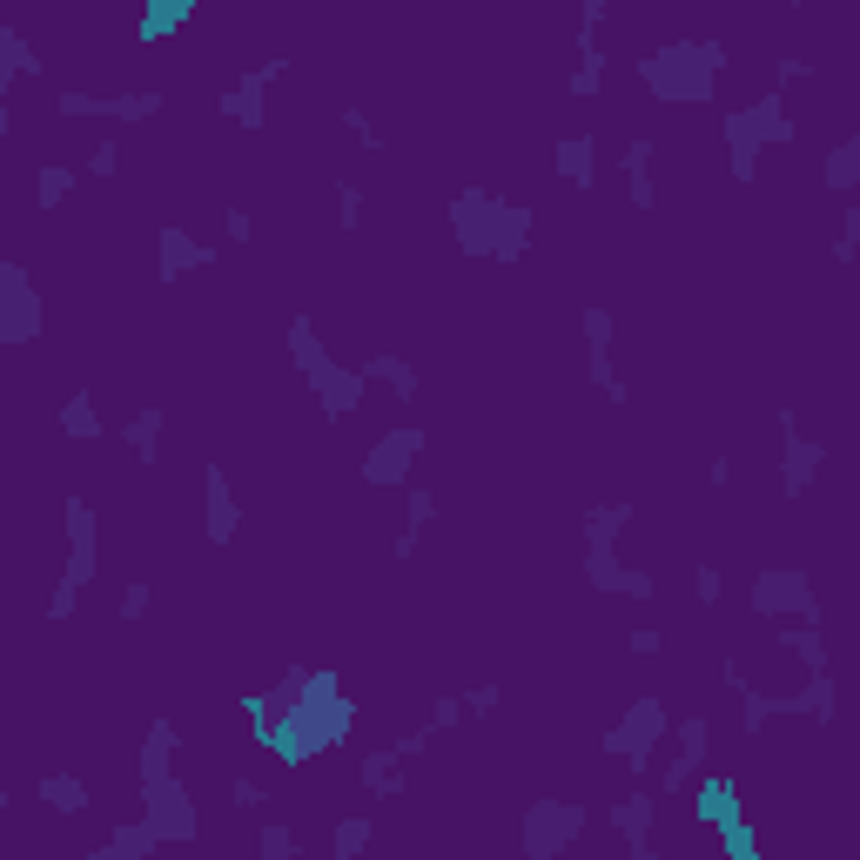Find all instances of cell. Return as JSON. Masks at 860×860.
I'll use <instances>...</instances> for the list:
<instances>
[{"mask_svg": "<svg viewBox=\"0 0 860 860\" xmlns=\"http://www.w3.org/2000/svg\"><path fill=\"white\" fill-rule=\"evenodd\" d=\"M692 585H699V606H713V599H720V565H699Z\"/></svg>", "mask_w": 860, "mask_h": 860, "instance_id": "33", "label": "cell"}, {"mask_svg": "<svg viewBox=\"0 0 860 860\" xmlns=\"http://www.w3.org/2000/svg\"><path fill=\"white\" fill-rule=\"evenodd\" d=\"M122 169V148L115 142H94V155H88V176H115Z\"/></svg>", "mask_w": 860, "mask_h": 860, "instance_id": "31", "label": "cell"}, {"mask_svg": "<svg viewBox=\"0 0 860 860\" xmlns=\"http://www.w3.org/2000/svg\"><path fill=\"white\" fill-rule=\"evenodd\" d=\"M41 800L54 806V814H88V787L75 773H41Z\"/></svg>", "mask_w": 860, "mask_h": 860, "instance_id": "17", "label": "cell"}, {"mask_svg": "<svg viewBox=\"0 0 860 860\" xmlns=\"http://www.w3.org/2000/svg\"><path fill=\"white\" fill-rule=\"evenodd\" d=\"M262 853H296V834L290 827H262Z\"/></svg>", "mask_w": 860, "mask_h": 860, "instance_id": "34", "label": "cell"}, {"mask_svg": "<svg viewBox=\"0 0 860 860\" xmlns=\"http://www.w3.org/2000/svg\"><path fill=\"white\" fill-rule=\"evenodd\" d=\"M122 438H128L135 464H161V410H155V404H148V410H135Z\"/></svg>", "mask_w": 860, "mask_h": 860, "instance_id": "13", "label": "cell"}, {"mask_svg": "<svg viewBox=\"0 0 860 860\" xmlns=\"http://www.w3.org/2000/svg\"><path fill=\"white\" fill-rule=\"evenodd\" d=\"M142 612H148V585H128L122 591V619H142Z\"/></svg>", "mask_w": 860, "mask_h": 860, "instance_id": "35", "label": "cell"}, {"mask_svg": "<svg viewBox=\"0 0 860 860\" xmlns=\"http://www.w3.org/2000/svg\"><path fill=\"white\" fill-rule=\"evenodd\" d=\"M853 242H860V208H840V229H834V262L840 269L853 262Z\"/></svg>", "mask_w": 860, "mask_h": 860, "instance_id": "24", "label": "cell"}, {"mask_svg": "<svg viewBox=\"0 0 860 860\" xmlns=\"http://www.w3.org/2000/svg\"><path fill=\"white\" fill-rule=\"evenodd\" d=\"M780 430H787V457H780V491L787 498H806L814 491V477H821V464H827V444L821 438H806L800 430V417L780 404Z\"/></svg>", "mask_w": 860, "mask_h": 860, "instance_id": "3", "label": "cell"}, {"mask_svg": "<svg viewBox=\"0 0 860 860\" xmlns=\"http://www.w3.org/2000/svg\"><path fill=\"white\" fill-rule=\"evenodd\" d=\"M176 726L169 720H155L148 726V746H142V787H155V780H169V767H176Z\"/></svg>", "mask_w": 860, "mask_h": 860, "instance_id": "11", "label": "cell"}, {"mask_svg": "<svg viewBox=\"0 0 860 860\" xmlns=\"http://www.w3.org/2000/svg\"><path fill=\"white\" fill-rule=\"evenodd\" d=\"M41 337V296L27 290L21 262H0V343H34Z\"/></svg>", "mask_w": 860, "mask_h": 860, "instance_id": "4", "label": "cell"}, {"mask_svg": "<svg viewBox=\"0 0 860 860\" xmlns=\"http://www.w3.org/2000/svg\"><path fill=\"white\" fill-rule=\"evenodd\" d=\"M853 182H860V135H840V142H834V155H827V189H834V195H847Z\"/></svg>", "mask_w": 860, "mask_h": 860, "instance_id": "18", "label": "cell"}, {"mask_svg": "<svg viewBox=\"0 0 860 860\" xmlns=\"http://www.w3.org/2000/svg\"><path fill=\"white\" fill-rule=\"evenodd\" d=\"M75 606H81V585H54V599H47V619H75Z\"/></svg>", "mask_w": 860, "mask_h": 860, "instance_id": "30", "label": "cell"}, {"mask_svg": "<svg viewBox=\"0 0 860 860\" xmlns=\"http://www.w3.org/2000/svg\"><path fill=\"white\" fill-rule=\"evenodd\" d=\"M363 376H384V391H391V397H404V404L417 397V370H410L404 357H370V370H363Z\"/></svg>", "mask_w": 860, "mask_h": 860, "instance_id": "19", "label": "cell"}, {"mask_svg": "<svg viewBox=\"0 0 860 860\" xmlns=\"http://www.w3.org/2000/svg\"><path fill=\"white\" fill-rule=\"evenodd\" d=\"M148 847H155V827H122L115 840L101 847V860H115V853H148Z\"/></svg>", "mask_w": 860, "mask_h": 860, "instance_id": "25", "label": "cell"}, {"mask_svg": "<svg viewBox=\"0 0 860 860\" xmlns=\"http://www.w3.org/2000/svg\"><path fill=\"white\" fill-rule=\"evenodd\" d=\"M752 612H760V619H806V625H821L814 585H806V572H787V565H767L760 578H752Z\"/></svg>", "mask_w": 860, "mask_h": 860, "instance_id": "2", "label": "cell"}, {"mask_svg": "<svg viewBox=\"0 0 860 860\" xmlns=\"http://www.w3.org/2000/svg\"><path fill=\"white\" fill-rule=\"evenodd\" d=\"M357 773H363V787H370L376 800H397V793H404V773H397V752H391V746H384V752H363Z\"/></svg>", "mask_w": 860, "mask_h": 860, "instance_id": "15", "label": "cell"}, {"mask_svg": "<svg viewBox=\"0 0 860 860\" xmlns=\"http://www.w3.org/2000/svg\"><path fill=\"white\" fill-rule=\"evenodd\" d=\"M612 827L632 840V853H645V834H653V793H632L625 806H612Z\"/></svg>", "mask_w": 860, "mask_h": 860, "instance_id": "16", "label": "cell"}, {"mask_svg": "<svg viewBox=\"0 0 860 860\" xmlns=\"http://www.w3.org/2000/svg\"><path fill=\"white\" fill-rule=\"evenodd\" d=\"M229 793H236V806H262V800H269V793H262V787H256V780H236V787H229Z\"/></svg>", "mask_w": 860, "mask_h": 860, "instance_id": "36", "label": "cell"}, {"mask_svg": "<svg viewBox=\"0 0 860 860\" xmlns=\"http://www.w3.org/2000/svg\"><path fill=\"white\" fill-rule=\"evenodd\" d=\"M417 451H423V430H391V438L363 457V477L370 484H404V471H410Z\"/></svg>", "mask_w": 860, "mask_h": 860, "instance_id": "7", "label": "cell"}, {"mask_svg": "<svg viewBox=\"0 0 860 860\" xmlns=\"http://www.w3.org/2000/svg\"><path fill=\"white\" fill-rule=\"evenodd\" d=\"M202 518H208V538H215V545H229V538H236V524H242V511H236V491H229V477H223V471H208V498H202Z\"/></svg>", "mask_w": 860, "mask_h": 860, "instance_id": "9", "label": "cell"}, {"mask_svg": "<svg viewBox=\"0 0 860 860\" xmlns=\"http://www.w3.org/2000/svg\"><path fill=\"white\" fill-rule=\"evenodd\" d=\"M585 827V814L578 806H558V800H545V806H531V821H524V847L531 853H558L572 834Z\"/></svg>", "mask_w": 860, "mask_h": 860, "instance_id": "6", "label": "cell"}, {"mask_svg": "<svg viewBox=\"0 0 860 860\" xmlns=\"http://www.w3.org/2000/svg\"><path fill=\"white\" fill-rule=\"evenodd\" d=\"M606 8H612V0H585V27H599V21H606Z\"/></svg>", "mask_w": 860, "mask_h": 860, "instance_id": "37", "label": "cell"}, {"mask_svg": "<svg viewBox=\"0 0 860 860\" xmlns=\"http://www.w3.org/2000/svg\"><path fill=\"white\" fill-rule=\"evenodd\" d=\"M739 115H746V128H752V142H793V115H787V94L773 88V94H760V101H752V108H739Z\"/></svg>", "mask_w": 860, "mask_h": 860, "instance_id": "8", "label": "cell"}, {"mask_svg": "<svg viewBox=\"0 0 860 860\" xmlns=\"http://www.w3.org/2000/svg\"><path fill=\"white\" fill-rule=\"evenodd\" d=\"M370 834H376V821H370V814H357V821H343V827H337V853H357V847H363Z\"/></svg>", "mask_w": 860, "mask_h": 860, "instance_id": "26", "label": "cell"}, {"mask_svg": "<svg viewBox=\"0 0 860 860\" xmlns=\"http://www.w3.org/2000/svg\"><path fill=\"white\" fill-rule=\"evenodd\" d=\"M780 645H793V653L806 659V672H827V638H821V625H787Z\"/></svg>", "mask_w": 860, "mask_h": 860, "instance_id": "20", "label": "cell"}, {"mask_svg": "<svg viewBox=\"0 0 860 860\" xmlns=\"http://www.w3.org/2000/svg\"><path fill=\"white\" fill-rule=\"evenodd\" d=\"M806 75H814L806 54H780V61H773V81H780V88H793V81H806Z\"/></svg>", "mask_w": 860, "mask_h": 860, "instance_id": "27", "label": "cell"}, {"mask_svg": "<svg viewBox=\"0 0 860 860\" xmlns=\"http://www.w3.org/2000/svg\"><path fill=\"white\" fill-rule=\"evenodd\" d=\"M726 148H733V182H752V169H760V142H752V128H746L739 108L726 115Z\"/></svg>", "mask_w": 860, "mask_h": 860, "instance_id": "14", "label": "cell"}, {"mask_svg": "<svg viewBox=\"0 0 860 860\" xmlns=\"http://www.w3.org/2000/svg\"><path fill=\"white\" fill-rule=\"evenodd\" d=\"M208 262H215L208 242H189L182 229H161V283L182 276V269H208Z\"/></svg>", "mask_w": 860, "mask_h": 860, "instance_id": "10", "label": "cell"}, {"mask_svg": "<svg viewBox=\"0 0 860 860\" xmlns=\"http://www.w3.org/2000/svg\"><path fill=\"white\" fill-rule=\"evenodd\" d=\"M61 430H68V438H75V444H88V438H101V417H94V397H88V391L61 404Z\"/></svg>", "mask_w": 860, "mask_h": 860, "instance_id": "21", "label": "cell"}, {"mask_svg": "<svg viewBox=\"0 0 860 860\" xmlns=\"http://www.w3.org/2000/svg\"><path fill=\"white\" fill-rule=\"evenodd\" d=\"M793 8H806V0H793Z\"/></svg>", "mask_w": 860, "mask_h": 860, "instance_id": "39", "label": "cell"}, {"mask_svg": "<svg viewBox=\"0 0 860 860\" xmlns=\"http://www.w3.org/2000/svg\"><path fill=\"white\" fill-rule=\"evenodd\" d=\"M142 800H148V827H155V840H195V814H189V793L176 787V773H169V780H155V787H142Z\"/></svg>", "mask_w": 860, "mask_h": 860, "instance_id": "5", "label": "cell"}, {"mask_svg": "<svg viewBox=\"0 0 860 860\" xmlns=\"http://www.w3.org/2000/svg\"><path fill=\"white\" fill-rule=\"evenodd\" d=\"M0 814H8V793H0Z\"/></svg>", "mask_w": 860, "mask_h": 860, "instance_id": "38", "label": "cell"}, {"mask_svg": "<svg viewBox=\"0 0 860 860\" xmlns=\"http://www.w3.org/2000/svg\"><path fill=\"white\" fill-rule=\"evenodd\" d=\"M720 68H726V47H720V41H679V47H666V54H638V81L653 88L659 101H672V108L706 101Z\"/></svg>", "mask_w": 860, "mask_h": 860, "instance_id": "1", "label": "cell"}, {"mask_svg": "<svg viewBox=\"0 0 860 860\" xmlns=\"http://www.w3.org/2000/svg\"><path fill=\"white\" fill-rule=\"evenodd\" d=\"M337 208H343V215H337V223H343V229H357V223H363V189H350V182H337Z\"/></svg>", "mask_w": 860, "mask_h": 860, "instance_id": "29", "label": "cell"}, {"mask_svg": "<svg viewBox=\"0 0 860 860\" xmlns=\"http://www.w3.org/2000/svg\"><path fill=\"white\" fill-rule=\"evenodd\" d=\"M457 720H464V699H438V706H430V733H444Z\"/></svg>", "mask_w": 860, "mask_h": 860, "instance_id": "32", "label": "cell"}, {"mask_svg": "<svg viewBox=\"0 0 860 860\" xmlns=\"http://www.w3.org/2000/svg\"><path fill=\"white\" fill-rule=\"evenodd\" d=\"M75 195V169H61V161H41V176H34V202L54 208V202H68Z\"/></svg>", "mask_w": 860, "mask_h": 860, "instance_id": "22", "label": "cell"}, {"mask_svg": "<svg viewBox=\"0 0 860 860\" xmlns=\"http://www.w3.org/2000/svg\"><path fill=\"white\" fill-rule=\"evenodd\" d=\"M155 108H161V94H155V88H135V94H115V101H108V122H148Z\"/></svg>", "mask_w": 860, "mask_h": 860, "instance_id": "23", "label": "cell"}, {"mask_svg": "<svg viewBox=\"0 0 860 860\" xmlns=\"http://www.w3.org/2000/svg\"><path fill=\"white\" fill-rule=\"evenodd\" d=\"M558 176L572 189H591V176H599V148H591V135H565L558 142Z\"/></svg>", "mask_w": 860, "mask_h": 860, "instance_id": "12", "label": "cell"}, {"mask_svg": "<svg viewBox=\"0 0 860 860\" xmlns=\"http://www.w3.org/2000/svg\"><path fill=\"white\" fill-rule=\"evenodd\" d=\"M585 343L591 350H612V316L606 309H585Z\"/></svg>", "mask_w": 860, "mask_h": 860, "instance_id": "28", "label": "cell"}]
</instances>
